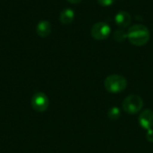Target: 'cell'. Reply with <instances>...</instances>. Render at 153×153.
Wrapping results in <instances>:
<instances>
[{
  "mask_svg": "<svg viewBox=\"0 0 153 153\" xmlns=\"http://www.w3.org/2000/svg\"><path fill=\"white\" fill-rule=\"evenodd\" d=\"M127 39L133 45L141 47L148 43L150 39V31L148 28L143 24H134L129 28Z\"/></svg>",
  "mask_w": 153,
  "mask_h": 153,
  "instance_id": "6da1fadb",
  "label": "cell"
},
{
  "mask_svg": "<svg viewBox=\"0 0 153 153\" xmlns=\"http://www.w3.org/2000/svg\"><path fill=\"white\" fill-rule=\"evenodd\" d=\"M105 89L110 93H119L126 90L127 86L126 79L119 74L108 75L104 81Z\"/></svg>",
  "mask_w": 153,
  "mask_h": 153,
  "instance_id": "7a4b0ae2",
  "label": "cell"
},
{
  "mask_svg": "<svg viewBox=\"0 0 153 153\" xmlns=\"http://www.w3.org/2000/svg\"><path fill=\"white\" fill-rule=\"evenodd\" d=\"M122 107L126 113L129 115H135L142 111L143 108V100L138 95H129L124 100Z\"/></svg>",
  "mask_w": 153,
  "mask_h": 153,
  "instance_id": "3957f363",
  "label": "cell"
},
{
  "mask_svg": "<svg viewBox=\"0 0 153 153\" xmlns=\"http://www.w3.org/2000/svg\"><path fill=\"white\" fill-rule=\"evenodd\" d=\"M91 33L93 39L97 40H103L109 37L111 33V28L107 22H100L92 26Z\"/></svg>",
  "mask_w": 153,
  "mask_h": 153,
  "instance_id": "277c9868",
  "label": "cell"
},
{
  "mask_svg": "<svg viewBox=\"0 0 153 153\" xmlns=\"http://www.w3.org/2000/svg\"><path fill=\"white\" fill-rule=\"evenodd\" d=\"M31 106L37 112H44L49 106V100L44 92H37L32 96Z\"/></svg>",
  "mask_w": 153,
  "mask_h": 153,
  "instance_id": "5b68a950",
  "label": "cell"
},
{
  "mask_svg": "<svg viewBox=\"0 0 153 153\" xmlns=\"http://www.w3.org/2000/svg\"><path fill=\"white\" fill-rule=\"evenodd\" d=\"M139 125L145 130L152 129L153 126V111L150 108L143 110L138 117Z\"/></svg>",
  "mask_w": 153,
  "mask_h": 153,
  "instance_id": "8992f818",
  "label": "cell"
},
{
  "mask_svg": "<svg viewBox=\"0 0 153 153\" xmlns=\"http://www.w3.org/2000/svg\"><path fill=\"white\" fill-rule=\"evenodd\" d=\"M115 22L120 28H127L131 23V15L126 11H120L115 16Z\"/></svg>",
  "mask_w": 153,
  "mask_h": 153,
  "instance_id": "52a82bcc",
  "label": "cell"
},
{
  "mask_svg": "<svg viewBox=\"0 0 153 153\" xmlns=\"http://www.w3.org/2000/svg\"><path fill=\"white\" fill-rule=\"evenodd\" d=\"M36 32L39 37L42 38H46L48 37L50 33H51V24L49 22L43 20L40 21L37 27H36Z\"/></svg>",
  "mask_w": 153,
  "mask_h": 153,
  "instance_id": "ba28073f",
  "label": "cell"
},
{
  "mask_svg": "<svg viewBox=\"0 0 153 153\" xmlns=\"http://www.w3.org/2000/svg\"><path fill=\"white\" fill-rule=\"evenodd\" d=\"M60 22L64 24H69L71 23L74 19V12L73 9L70 8H66L65 10H63L60 13L59 16Z\"/></svg>",
  "mask_w": 153,
  "mask_h": 153,
  "instance_id": "9c48e42d",
  "label": "cell"
},
{
  "mask_svg": "<svg viewBox=\"0 0 153 153\" xmlns=\"http://www.w3.org/2000/svg\"><path fill=\"white\" fill-rule=\"evenodd\" d=\"M120 116H121V111L117 107L111 108L108 112V117L111 120H117V119H118L120 117Z\"/></svg>",
  "mask_w": 153,
  "mask_h": 153,
  "instance_id": "30bf717a",
  "label": "cell"
},
{
  "mask_svg": "<svg viewBox=\"0 0 153 153\" xmlns=\"http://www.w3.org/2000/svg\"><path fill=\"white\" fill-rule=\"evenodd\" d=\"M114 39L117 42H123L124 40H126V39L127 38V32H126L124 30H116L113 36Z\"/></svg>",
  "mask_w": 153,
  "mask_h": 153,
  "instance_id": "8fae6325",
  "label": "cell"
},
{
  "mask_svg": "<svg viewBox=\"0 0 153 153\" xmlns=\"http://www.w3.org/2000/svg\"><path fill=\"white\" fill-rule=\"evenodd\" d=\"M98 3L104 7H108L111 6L114 4V0H97Z\"/></svg>",
  "mask_w": 153,
  "mask_h": 153,
  "instance_id": "7c38bea8",
  "label": "cell"
},
{
  "mask_svg": "<svg viewBox=\"0 0 153 153\" xmlns=\"http://www.w3.org/2000/svg\"><path fill=\"white\" fill-rule=\"evenodd\" d=\"M146 139L148 142L150 143H153V129H149L147 130V133H146Z\"/></svg>",
  "mask_w": 153,
  "mask_h": 153,
  "instance_id": "4fadbf2b",
  "label": "cell"
},
{
  "mask_svg": "<svg viewBox=\"0 0 153 153\" xmlns=\"http://www.w3.org/2000/svg\"><path fill=\"white\" fill-rule=\"evenodd\" d=\"M70 4H79L80 2H82V0H67Z\"/></svg>",
  "mask_w": 153,
  "mask_h": 153,
  "instance_id": "5bb4252c",
  "label": "cell"
}]
</instances>
